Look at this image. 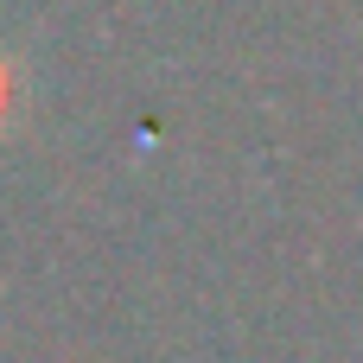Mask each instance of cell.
I'll return each mask as SVG.
<instances>
[{
    "label": "cell",
    "mask_w": 363,
    "mask_h": 363,
    "mask_svg": "<svg viewBox=\"0 0 363 363\" xmlns=\"http://www.w3.org/2000/svg\"><path fill=\"white\" fill-rule=\"evenodd\" d=\"M13 108V77H6V64H0V115Z\"/></svg>",
    "instance_id": "1"
}]
</instances>
